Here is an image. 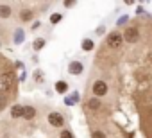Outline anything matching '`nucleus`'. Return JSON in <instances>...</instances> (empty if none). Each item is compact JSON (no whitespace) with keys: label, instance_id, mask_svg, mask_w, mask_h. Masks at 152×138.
<instances>
[{"label":"nucleus","instance_id":"1","mask_svg":"<svg viewBox=\"0 0 152 138\" xmlns=\"http://www.w3.org/2000/svg\"><path fill=\"white\" fill-rule=\"evenodd\" d=\"M91 90H93V97H104V95H107L109 86H107L106 81H95Z\"/></svg>","mask_w":152,"mask_h":138},{"label":"nucleus","instance_id":"2","mask_svg":"<svg viewBox=\"0 0 152 138\" xmlns=\"http://www.w3.org/2000/svg\"><path fill=\"white\" fill-rule=\"evenodd\" d=\"M106 43H107V47L109 48H118L122 43H124V34H120V32H111L109 36H107V40H106Z\"/></svg>","mask_w":152,"mask_h":138},{"label":"nucleus","instance_id":"3","mask_svg":"<svg viewBox=\"0 0 152 138\" xmlns=\"http://www.w3.org/2000/svg\"><path fill=\"white\" fill-rule=\"evenodd\" d=\"M140 40V31H138V27H127L125 31H124V41H127V43H136Z\"/></svg>","mask_w":152,"mask_h":138},{"label":"nucleus","instance_id":"4","mask_svg":"<svg viewBox=\"0 0 152 138\" xmlns=\"http://www.w3.org/2000/svg\"><path fill=\"white\" fill-rule=\"evenodd\" d=\"M13 88V74H2L0 76V92H9Z\"/></svg>","mask_w":152,"mask_h":138},{"label":"nucleus","instance_id":"5","mask_svg":"<svg viewBox=\"0 0 152 138\" xmlns=\"http://www.w3.org/2000/svg\"><path fill=\"white\" fill-rule=\"evenodd\" d=\"M48 124H50L52 127H63V126H64V118H63L61 113L50 111V113H48Z\"/></svg>","mask_w":152,"mask_h":138},{"label":"nucleus","instance_id":"6","mask_svg":"<svg viewBox=\"0 0 152 138\" xmlns=\"http://www.w3.org/2000/svg\"><path fill=\"white\" fill-rule=\"evenodd\" d=\"M83 70H84V66H83L81 61H72V63L68 65V72H70L72 76H79V74H83Z\"/></svg>","mask_w":152,"mask_h":138},{"label":"nucleus","instance_id":"7","mask_svg":"<svg viewBox=\"0 0 152 138\" xmlns=\"http://www.w3.org/2000/svg\"><path fill=\"white\" fill-rule=\"evenodd\" d=\"M36 108H32V106H23V118L25 120H32L34 117H36Z\"/></svg>","mask_w":152,"mask_h":138},{"label":"nucleus","instance_id":"8","mask_svg":"<svg viewBox=\"0 0 152 138\" xmlns=\"http://www.w3.org/2000/svg\"><path fill=\"white\" fill-rule=\"evenodd\" d=\"M11 13H13L11 6H7V4H0V18H9Z\"/></svg>","mask_w":152,"mask_h":138},{"label":"nucleus","instance_id":"9","mask_svg":"<svg viewBox=\"0 0 152 138\" xmlns=\"http://www.w3.org/2000/svg\"><path fill=\"white\" fill-rule=\"evenodd\" d=\"M32 18H34V11L32 9H22V13H20V20L22 22H29Z\"/></svg>","mask_w":152,"mask_h":138},{"label":"nucleus","instance_id":"10","mask_svg":"<svg viewBox=\"0 0 152 138\" xmlns=\"http://www.w3.org/2000/svg\"><path fill=\"white\" fill-rule=\"evenodd\" d=\"M100 104H102V102H100L99 97H91V99L88 101V108H90L91 111H97V109L100 108Z\"/></svg>","mask_w":152,"mask_h":138},{"label":"nucleus","instance_id":"11","mask_svg":"<svg viewBox=\"0 0 152 138\" xmlns=\"http://www.w3.org/2000/svg\"><path fill=\"white\" fill-rule=\"evenodd\" d=\"M11 117H13V118H20V117H23V106L15 104L13 109H11Z\"/></svg>","mask_w":152,"mask_h":138},{"label":"nucleus","instance_id":"12","mask_svg":"<svg viewBox=\"0 0 152 138\" xmlns=\"http://www.w3.org/2000/svg\"><path fill=\"white\" fill-rule=\"evenodd\" d=\"M66 90H68V83L66 81H57L56 83V92L57 93H66Z\"/></svg>","mask_w":152,"mask_h":138},{"label":"nucleus","instance_id":"13","mask_svg":"<svg viewBox=\"0 0 152 138\" xmlns=\"http://www.w3.org/2000/svg\"><path fill=\"white\" fill-rule=\"evenodd\" d=\"M93 48H95V41H91V40H84V41H83V50L90 52V50H93Z\"/></svg>","mask_w":152,"mask_h":138},{"label":"nucleus","instance_id":"14","mask_svg":"<svg viewBox=\"0 0 152 138\" xmlns=\"http://www.w3.org/2000/svg\"><path fill=\"white\" fill-rule=\"evenodd\" d=\"M45 47V40L43 38H36L34 40V50H41Z\"/></svg>","mask_w":152,"mask_h":138},{"label":"nucleus","instance_id":"15","mask_svg":"<svg viewBox=\"0 0 152 138\" xmlns=\"http://www.w3.org/2000/svg\"><path fill=\"white\" fill-rule=\"evenodd\" d=\"M6 106H7V97L4 93H0V111H2Z\"/></svg>","mask_w":152,"mask_h":138},{"label":"nucleus","instance_id":"16","mask_svg":"<svg viewBox=\"0 0 152 138\" xmlns=\"http://www.w3.org/2000/svg\"><path fill=\"white\" fill-rule=\"evenodd\" d=\"M59 138H73V133H72V131H68V129H63V131H61V134H59Z\"/></svg>","mask_w":152,"mask_h":138},{"label":"nucleus","instance_id":"17","mask_svg":"<svg viewBox=\"0 0 152 138\" xmlns=\"http://www.w3.org/2000/svg\"><path fill=\"white\" fill-rule=\"evenodd\" d=\"M91 138H107V136H106L102 131H93V133H91Z\"/></svg>","mask_w":152,"mask_h":138},{"label":"nucleus","instance_id":"18","mask_svg":"<svg viewBox=\"0 0 152 138\" xmlns=\"http://www.w3.org/2000/svg\"><path fill=\"white\" fill-rule=\"evenodd\" d=\"M57 22H61V15H57V13H56V15H52V16H50V23H57Z\"/></svg>","mask_w":152,"mask_h":138},{"label":"nucleus","instance_id":"19","mask_svg":"<svg viewBox=\"0 0 152 138\" xmlns=\"http://www.w3.org/2000/svg\"><path fill=\"white\" fill-rule=\"evenodd\" d=\"M22 36H23V34H22V31H18V32H16V43H20V40H22Z\"/></svg>","mask_w":152,"mask_h":138}]
</instances>
